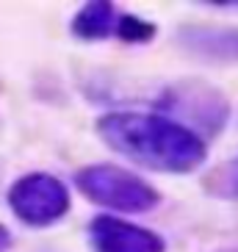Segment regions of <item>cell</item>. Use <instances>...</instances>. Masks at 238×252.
<instances>
[{
  "mask_svg": "<svg viewBox=\"0 0 238 252\" xmlns=\"http://www.w3.org/2000/svg\"><path fill=\"white\" fill-rule=\"evenodd\" d=\"M205 189L222 200H238V156L222 163L205 178Z\"/></svg>",
  "mask_w": 238,
  "mask_h": 252,
  "instance_id": "8",
  "label": "cell"
},
{
  "mask_svg": "<svg viewBox=\"0 0 238 252\" xmlns=\"http://www.w3.org/2000/svg\"><path fill=\"white\" fill-rule=\"evenodd\" d=\"M94 127L114 153L152 172L188 175L208 158L205 139L158 111H108Z\"/></svg>",
  "mask_w": 238,
  "mask_h": 252,
  "instance_id": "1",
  "label": "cell"
},
{
  "mask_svg": "<svg viewBox=\"0 0 238 252\" xmlns=\"http://www.w3.org/2000/svg\"><path fill=\"white\" fill-rule=\"evenodd\" d=\"M219 252H238V250H219Z\"/></svg>",
  "mask_w": 238,
  "mask_h": 252,
  "instance_id": "11",
  "label": "cell"
},
{
  "mask_svg": "<svg viewBox=\"0 0 238 252\" xmlns=\"http://www.w3.org/2000/svg\"><path fill=\"white\" fill-rule=\"evenodd\" d=\"M119 14L122 11L114 3H83L75 11L72 23H69V31L81 42H103V39L114 36Z\"/></svg>",
  "mask_w": 238,
  "mask_h": 252,
  "instance_id": "7",
  "label": "cell"
},
{
  "mask_svg": "<svg viewBox=\"0 0 238 252\" xmlns=\"http://www.w3.org/2000/svg\"><path fill=\"white\" fill-rule=\"evenodd\" d=\"M164 117L180 122L188 127L191 133L200 136V130H208V136L219 133L230 117V103L222 92L210 89L202 81H180L175 83L164 94V105H161ZM202 139V136H200Z\"/></svg>",
  "mask_w": 238,
  "mask_h": 252,
  "instance_id": "4",
  "label": "cell"
},
{
  "mask_svg": "<svg viewBox=\"0 0 238 252\" xmlns=\"http://www.w3.org/2000/svg\"><path fill=\"white\" fill-rule=\"evenodd\" d=\"M14 244V236H11V230L6 224H0V252H8Z\"/></svg>",
  "mask_w": 238,
  "mask_h": 252,
  "instance_id": "10",
  "label": "cell"
},
{
  "mask_svg": "<svg viewBox=\"0 0 238 252\" xmlns=\"http://www.w3.org/2000/svg\"><path fill=\"white\" fill-rule=\"evenodd\" d=\"M175 42L208 64H238V28L233 25H180Z\"/></svg>",
  "mask_w": 238,
  "mask_h": 252,
  "instance_id": "6",
  "label": "cell"
},
{
  "mask_svg": "<svg viewBox=\"0 0 238 252\" xmlns=\"http://www.w3.org/2000/svg\"><path fill=\"white\" fill-rule=\"evenodd\" d=\"M75 186L89 202L117 211V214H147L161 202L155 186L117 163L83 166L75 172Z\"/></svg>",
  "mask_w": 238,
  "mask_h": 252,
  "instance_id": "2",
  "label": "cell"
},
{
  "mask_svg": "<svg viewBox=\"0 0 238 252\" xmlns=\"http://www.w3.org/2000/svg\"><path fill=\"white\" fill-rule=\"evenodd\" d=\"M6 202L23 224L50 227L67 216L72 197L61 178H56L50 172H28L11 183Z\"/></svg>",
  "mask_w": 238,
  "mask_h": 252,
  "instance_id": "3",
  "label": "cell"
},
{
  "mask_svg": "<svg viewBox=\"0 0 238 252\" xmlns=\"http://www.w3.org/2000/svg\"><path fill=\"white\" fill-rule=\"evenodd\" d=\"M86 244L91 252H166L164 236L119 216H94L86 224Z\"/></svg>",
  "mask_w": 238,
  "mask_h": 252,
  "instance_id": "5",
  "label": "cell"
},
{
  "mask_svg": "<svg viewBox=\"0 0 238 252\" xmlns=\"http://www.w3.org/2000/svg\"><path fill=\"white\" fill-rule=\"evenodd\" d=\"M155 33H158V28L149 23V20L136 17V14H127V11L119 14L117 31H114V36L122 39V42H127V45H147V42L155 39Z\"/></svg>",
  "mask_w": 238,
  "mask_h": 252,
  "instance_id": "9",
  "label": "cell"
}]
</instances>
